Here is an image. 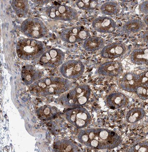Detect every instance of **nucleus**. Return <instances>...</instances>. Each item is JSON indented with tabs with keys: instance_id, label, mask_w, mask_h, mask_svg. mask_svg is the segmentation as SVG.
<instances>
[{
	"instance_id": "1",
	"label": "nucleus",
	"mask_w": 148,
	"mask_h": 152,
	"mask_svg": "<svg viewBox=\"0 0 148 152\" xmlns=\"http://www.w3.org/2000/svg\"><path fill=\"white\" fill-rule=\"evenodd\" d=\"M115 133L106 130L95 129L86 131L80 136L82 143L96 148L111 147L115 144L118 137Z\"/></svg>"
},
{
	"instance_id": "2",
	"label": "nucleus",
	"mask_w": 148,
	"mask_h": 152,
	"mask_svg": "<svg viewBox=\"0 0 148 152\" xmlns=\"http://www.w3.org/2000/svg\"><path fill=\"white\" fill-rule=\"evenodd\" d=\"M45 50V45L42 42L35 39L24 38L18 42L17 52L20 58L29 61L40 58Z\"/></svg>"
},
{
	"instance_id": "3",
	"label": "nucleus",
	"mask_w": 148,
	"mask_h": 152,
	"mask_svg": "<svg viewBox=\"0 0 148 152\" xmlns=\"http://www.w3.org/2000/svg\"><path fill=\"white\" fill-rule=\"evenodd\" d=\"M21 31L30 38L37 39L47 35L49 31L43 22L37 18H30L24 20L21 26Z\"/></svg>"
},
{
	"instance_id": "4",
	"label": "nucleus",
	"mask_w": 148,
	"mask_h": 152,
	"mask_svg": "<svg viewBox=\"0 0 148 152\" xmlns=\"http://www.w3.org/2000/svg\"><path fill=\"white\" fill-rule=\"evenodd\" d=\"M45 13L51 19L58 21H72L78 18L75 9L66 5H55L47 8Z\"/></svg>"
},
{
	"instance_id": "5",
	"label": "nucleus",
	"mask_w": 148,
	"mask_h": 152,
	"mask_svg": "<svg viewBox=\"0 0 148 152\" xmlns=\"http://www.w3.org/2000/svg\"><path fill=\"white\" fill-rule=\"evenodd\" d=\"M90 89L88 86L82 85L77 87L67 95L64 103L69 106H80L87 102L90 95Z\"/></svg>"
},
{
	"instance_id": "6",
	"label": "nucleus",
	"mask_w": 148,
	"mask_h": 152,
	"mask_svg": "<svg viewBox=\"0 0 148 152\" xmlns=\"http://www.w3.org/2000/svg\"><path fill=\"white\" fill-rule=\"evenodd\" d=\"M90 35L87 31L82 29V27L80 26L66 29L62 31L60 34L61 39L69 43L84 41L88 38Z\"/></svg>"
},
{
	"instance_id": "7",
	"label": "nucleus",
	"mask_w": 148,
	"mask_h": 152,
	"mask_svg": "<svg viewBox=\"0 0 148 152\" xmlns=\"http://www.w3.org/2000/svg\"><path fill=\"white\" fill-rule=\"evenodd\" d=\"M64 54L61 50L51 48L45 51L40 58V63L42 66L55 68L63 63Z\"/></svg>"
},
{
	"instance_id": "8",
	"label": "nucleus",
	"mask_w": 148,
	"mask_h": 152,
	"mask_svg": "<svg viewBox=\"0 0 148 152\" xmlns=\"http://www.w3.org/2000/svg\"><path fill=\"white\" fill-rule=\"evenodd\" d=\"M85 69L84 65L81 61L70 60L62 65L60 72L67 78L75 79L82 75Z\"/></svg>"
},
{
	"instance_id": "9",
	"label": "nucleus",
	"mask_w": 148,
	"mask_h": 152,
	"mask_svg": "<svg viewBox=\"0 0 148 152\" xmlns=\"http://www.w3.org/2000/svg\"><path fill=\"white\" fill-rule=\"evenodd\" d=\"M92 26L97 31L102 33H111L116 30V24L111 18L107 17H98L92 22Z\"/></svg>"
},
{
	"instance_id": "10",
	"label": "nucleus",
	"mask_w": 148,
	"mask_h": 152,
	"mask_svg": "<svg viewBox=\"0 0 148 152\" xmlns=\"http://www.w3.org/2000/svg\"><path fill=\"white\" fill-rule=\"evenodd\" d=\"M69 114L71 121L77 126H84L90 121V114L84 108H76L70 110Z\"/></svg>"
},
{
	"instance_id": "11",
	"label": "nucleus",
	"mask_w": 148,
	"mask_h": 152,
	"mask_svg": "<svg viewBox=\"0 0 148 152\" xmlns=\"http://www.w3.org/2000/svg\"><path fill=\"white\" fill-rule=\"evenodd\" d=\"M126 48L122 43L115 42L104 47L101 53V57L104 58L112 59L121 57L126 51Z\"/></svg>"
},
{
	"instance_id": "12",
	"label": "nucleus",
	"mask_w": 148,
	"mask_h": 152,
	"mask_svg": "<svg viewBox=\"0 0 148 152\" xmlns=\"http://www.w3.org/2000/svg\"><path fill=\"white\" fill-rule=\"evenodd\" d=\"M122 64L118 61H110L102 64L98 68V71L100 75L115 76L122 72Z\"/></svg>"
},
{
	"instance_id": "13",
	"label": "nucleus",
	"mask_w": 148,
	"mask_h": 152,
	"mask_svg": "<svg viewBox=\"0 0 148 152\" xmlns=\"http://www.w3.org/2000/svg\"><path fill=\"white\" fill-rule=\"evenodd\" d=\"M121 85L125 91L130 92L135 91L139 86V75L132 73L126 74L121 80Z\"/></svg>"
},
{
	"instance_id": "14",
	"label": "nucleus",
	"mask_w": 148,
	"mask_h": 152,
	"mask_svg": "<svg viewBox=\"0 0 148 152\" xmlns=\"http://www.w3.org/2000/svg\"><path fill=\"white\" fill-rule=\"evenodd\" d=\"M128 99L121 93H115L111 94L107 98L108 105L111 108H122L127 104Z\"/></svg>"
},
{
	"instance_id": "15",
	"label": "nucleus",
	"mask_w": 148,
	"mask_h": 152,
	"mask_svg": "<svg viewBox=\"0 0 148 152\" xmlns=\"http://www.w3.org/2000/svg\"><path fill=\"white\" fill-rule=\"evenodd\" d=\"M105 42L103 39L100 37H89L83 44V47L86 51L95 52L104 47Z\"/></svg>"
},
{
	"instance_id": "16",
	"label": "nucleus",
	"mask_w": 148,
	"mask_h": 152,
	"mask_svg": "<svg viewBox=\"0 0 148 152\" xmlns=\"http://www.w3.org/2000/svg\"><path fill=\"white\" fill-rule=\"evenodd\" d=\"M11 6L15 13L20 17L26 15L29 10V1L26 0H14L12 1Z\"/></svg>"
},
{
	"instance_id": "17",
	"label": "nucleus",
	"mask_w": 148,
	"mask_h": 152,
	"mask_svg": "<svg viewBox=\"0 0 148 152\" xmlns=\"http://www.w3.org/2000/svg\"><path fill=\"white\" fill-rule=\"evenodd\" d=\"M148 53V48L135 49L131 55V61L138 65L147 64Z\"/></svg>"
},
{
	"instance_id": "18",
	"label": "nucleus",
	"mask_w": 148,
	"mask_h": 152,
	"mask_svg": "<svg viewBox=\"0 0 148 152\" xmlns=\"http://www.w3.org/2000/svg\"><path fill=\"white\" fill-rule=\"evenodd\" d=\"M66 84L63 82L51 81L50 84L45 85V88L41 90L43 92H46L49 94H59L66 91Z\"/></svg>"
},
{
	"instance_id": "19",
	"label": "nucleus",
	"mask_w": 148,
	"mask_h": 152,
	"mask_svg": "<svg viewBox=\"0 0 148 152\" xmlns=\"http://www.w3.org/2000/svg\"><path fill=\"white\" fill-rule=\"evenodd\" d=\"M145 24L141 20L134 19L126 22L123 26V29L128 33H136L143 28Z\"/></svg>"
},
{
	"instance_id": "20",
	"label": "nucleus",
	"mask_w": 148,
	"mask_h": 152,
	"mask_svg": "<svg viewBox=\"0 0 148 152\" xmlns=\"http://www.w3.org/2000/svg\"><path fill=\"white\" fill-rule=\"evenodd\" d=\"M121 9L120 6L117 3L107 2L105 3L100 8L102 13L109 15H115L118 14Z\"/></svg>"
},
{
	"instance_id": "21",
	"label": "nucleus",
	"mask_w": 148,
	"mask_h": 152,
	"mask_svg": "<svg viewBox=\"0 0 148 152\" xmlns=\"http://www.w3.org/2000/svg\"><path fill=\"white\" fill-rule=\"evenodd\" d=\"M144 111L141 108H133L129 112L127 115L128 121L132 123L137 121L141 119L144 115Z\"/></svg>"
},
{
	"instance_id": "22",
	"label": "nucleus",
	"mask_w": 148,
	"mask_h": 152,
	"mask_svg": "<svg viewBox=\"0 0 148 152\" xmlns=\"http://www.w3.org/2000/svg\"><path fill=\"white\" fill-rule=\"evenodd\" d=\"M98 3L97 0H79L76 2V4L81 10H94L96 8Z\"/></svg>"
},
{
	"instance_id": "23",
	"label": "nucleus",
	"mask_w": 148,
	"mask_h": 152,
	"mask_svg": "<svg viewBox=\"0 0 148 152\" xmlns=\"http://www.w3.org/2000/svg\"><path fill=\"white\" fill-rule=\"evenodd\" d=\"M137 94L139 97L142 99L148 97V87L146 86L141 85L138 86L136 90Z\"/></svg>"
},
{
	"instance_id": "24",
	"label": "nucleus",
	"mask_w": 148,
	"mask_h": 152,
	"mask_svg": "<svg viewBox=\"0 0 148 152\" xmlns=\"http://www.w3.org/2000/svg\"><path fill=\"white\" fill-rule=\"evenodd\" d=\"M23 75L25 79L27 81H29L31 80L32 77L36 74V71L33 69H26L25 68L22 71Z\"/></svg>"
},
{
	"instance_id": "25",
	"label": "nucleus",
	"mask_w": 148,
	"mask_h": 152,
	"mask_svg": "<svg viewBox=\"0 0 148 152\" xmlns=\"http://www.w3.org/2000/svg\"><path fill=\"white\" fill-rule=\"evenodd\" d=\"M52 112V108L45 106L41 108L40 110V114L42 116L47 117L51 116Z\"/></svg>"
},
{
	"instance_id": "26",
	"label": "nucleus",
	"mask_w": 148,
	"mask_h": 152,
	"mask_svg": "<svg viewBox=\"0 0 148 152\" xmlns=\"http://www.w3.org/2000/svg\"><path fill=\"white\" fill-rule=\"evenodd\" d=\"M148 74V71H147L146 72L141 74L139 75V86L147 85Z\"/></svg>"
},
{
	"instance_id": "27",
	"label": "nucleus",
	"mask_w": 148,
	"mask_h": 152,
	"mask_svg": "<svg viewBox=\"0 0 148 152\" xmlns=\"http://www.w3.org/2000/svg\"><path fill=\"white\" fill-rule=\"evenodd\" d=\"M59 148V150L62 152H73V147L71 145L67 143H63L61 145Z\"/></svg>"
},
{
	"instance_id": "28",
	"label": "nucleus",
	"mask_w": 148,
	"mask_h": 152,
	"mask_svg": "<svg viewBox=\"0 0 148 152\" xmlns=\"http://www.w3.org/2000/svg\"><path fill=\"white\" fill-rule=\"evenodd\" d=\"M148 1H147L143 2L140 6V10L142 13L144 14H147Z\"/></svg>"
},
{
	"instance_id": "29",
	"label": "nucleus",
	"mask_w": 148,
	"mask_h": 152,
	"mask_svg": "<svg viewBox=\"0 0 148 152\" xmlns=\"http://www.w3.org/2000/svg\"><path fill=\"white\" fill-rule=\"evenodd\" d=\"M146 18L145 19H146V20H145V21H146V23L147 24H148V21H147V18H148V17H147V16L146 17Z\"/></svg>"
}]
</instances>
